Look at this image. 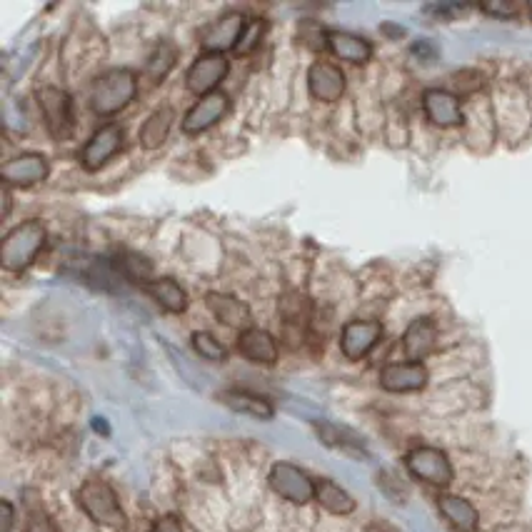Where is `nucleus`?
<instances>
[{"label": "nucleus", "mask_w": 532, "mask_h": 532, "mask_svg": "<svg viewBox=\"0 0 532 532\" xmlns=\"http://www.w3.org/2000/svg\"><path fill=\"white\" fill-rule=\"evenodd\" d=\"M238 350L245 360L258 365H273L278 360V343L268 330L250 328L245 333H240Z\"/></svg>", "instance_id": "6ab92c4d"}, {"label": "nucleus", "mask_w": 532, "mask_h": 532, "mask_svg": "<svg viewBox=\"0 0 532 532\" xmlns=\"http://www.w3.org/2000/svg\"><path fill=\"white\" fill-rule=\"evenodd\" d=\"M425 115L433 125L440 128H453V125L463 123V105H460L458 95L443 88H430L423 95Z\"/></svg>", "instance_id": "2eb2a0df"}, {"label": "nucleus", "mask_w": 532, "mask_h": 532, "mask_svg": "<svg viewBox=\"0 0 532 532\" xmlns=\"http://www.w3.org/2000/svg\"><path fill=\"white\" fill-rule=\"evenodd\" d=\"M45 240H48V230L40 220H25V223L15 225L13 230H8L3 245H0V263L10 273H20L28 265H33Z\"/></svg>", "instance_id": "f257e3e1"}, {"label": "nucleus", "mask_w": 532, "mask_h": 532, "mask_svg": "<svg viewBox=\"0 0 532 532\" xmlns=\"http://www.w3.org/2000/svg\"><path fill=\"white\" fill-rule=\"evenodd\" d=\"M220 400H223V405H228L230 410H235V413L250 415V418L255 420H270L275 415L273 405H270L268 400L255 393H248V390H225V393L220 395Z\"/></svg>", "instance_id": "5701e85b"}, {"label": "nucleus", "mask_w": 532, "mask_h": 532, "mask_svg": "<svg viewBox=\"0 0 532 532\" xmlns=\"http://www.w3.org/2000/svg\"><path fill=\"white\" fill-rule=\"evenodd\" d=\"M308 88L315 100L335 103L345 93V73L340 70V65L330 63V60H318L308 70Z\"/></svg>", "instance_id": "ddd939ff"}, {"label": "nucleus", "mask_w": 532, "mask_h": 532, "mask_svg": "<svg viewBox=\"0 0 532 532\" xmlns=\"http://www.w3.org/2000/svg\"><path fill=\"white\" fill-rule=\"evenodd\" d=\"M325 40H328L330 53L340 60L363 65L373 58V45H370V40H365L363 35L350 33V30H330V33L325 35Z\"/></svg>", "instance_id": "a211bd4d"}, {"label": "nucleus", "mask_w": 532, "mask_h": 532, "mask_svg": "<svg viewBox=\"0 0 532 532\" xmlns=\"http://www.w3.org/2000/svg\"><path fill=\"white\" fill-rule=\"evenodd\" d=\"M405 465L413 478L435 485V488H448L453 483V465H450L448 455L438 448H415L405 458Z\"/></svg>", "instance_id": "6e6552de"}, {"label": "nucleus", "mask_w": 532, "mask_h": 532, "mask_svg": "<svg viewBox=\"0 0 532 532\" xmlns=\"http://www.w3.org/2000/svg\"><path fill=\"white\" fill-rule=\"evenodd\" d=\"M205 303H208L210 313H213L220 323L228 325V328L240 330V333L253 328V313H250L248 305L235 298V295L208 293Z\"/></svg>", "instance_id": "dca6fc26"}, {"label": "nucleus", "mask_w": 532, "mask_h": 532, "mask_svg": "<svg viewBox=\"0 0 532 532\" xmlns=\"http://www.w3.org/2000/svg\"><path fill=\"white\" fill-rule=\"evenodd\" d=\"M50 163L45 155L40 153H20L15 158L5 160L0 168V178H3L5 188H30L48 178Z\"/></svg>", "instance_id": "9d476101"}, {"label": "nucleus", "mask_w": 532, "mask_h": 532, "mask_svg": "<svg viewBox=\"0 0 532 532\" xmlns=\"http://www.w3.org/2000/svg\"><path fill=\"white\" fill-rule=\"evenodd\" d=\"M435 343H438V328L430 318H418L408 325L403 335V350L405 358L410 363H423L430 353L435 350Z\"/></svg>", "instance_id": "f3484780"}, {"label": "nucleus", "mask_w": 532, "mask_h": 532, "mask_svg": "<svg viewBox=\"0 0 532 532\" xmlns=\"http://www.w3.org/2000/svg\"><path fill=\"white\" fill-rule=\"evenodd\" d=\"M38 105L45 128L55 140H68L73 135V100L63 88L45 85L38 90Z\"/></svg>", "instance_id": "20e7f679"}, {"label": "nucleus", "mask_w": 532, "mask_h": 532, "mask_svg": "<svg viewBox=\"0 0 532 532\" xmlns=\"http://www.w3.org/2000/svg\"><path fill=\"white\" fill-rule=\"evenodd\" d=\"M483 10H485V13L500 15V18H510V15H515V5H503V3L483 5Z\"/></svg>", "instance_id": "2f4dec72"}, {"label": "nucleus", "mask_w": 532, "mask_h": 532, "mask_svg": "<svg viewBox=\"0 0 532 532\" xmlns=\"http://www.w3.org/2000/svg\"><path fill=\"white\" fill-rule=\"evenodd\" d=\"M125 133L118 123H105L88 138V143L80 150V165L90 173L108 165L123 148Z\"/></svg>", "instance_id": "0eeeda50"}, {"label": "nucleus", "mask_w": 532, "mask_h": 532, "mask_svg": "<svg viewBox=\"0 0 532 532\" xmlns=\"http://www.w3.org/2000/svg\"><path fill=\"white\" fill-rule=\"evenodd\" d=\"M318 435L325 445H330V448H340V450H345V453L363 455V443H360V440L355 438L350 430L338 428V425L323 423V425H318Z\"/></svg>", "instance_id": "a878e982"}, {"label": "nucleus", "mask_w": 532, "mask_h": 532, "mask_svg": "<svg viewBox=\"0 0 532 532\" xmlns=\"http://www.w3.org/2000/svg\"><path fill=\"white\" fill-rule=\"evenodd\" d=\"M245 25H248V18L238 10H228L220 18L210 20L203 30H200V48L203 53H223L225 50H235L238 48L240 38L245 33Z\"/></svg>", "instance_id": "39448f33"}, {"label": "nucleus", "mask_w": 532, "mask_h": 532, "mask_svg": "<svg viewBox=\"0 0 532 532\" xmlns=\"http://www.w3.org/2000/svg\"><path fill=\"white\" fill-rule=\"evenodd\" d=\"M193 348L198 350L200 358L210 360V363H223V360H228V350H225V345L220 343L213 333H208V330H198V333H193Z\"/></svg>", "instance_id": "bb28decb"}, {"label": "nucleus", "mask_w": 532, "mask_h": 532, "mask_svg": "<svg viewBox=\"0 0 532 532\" xmlns=\"http://www.w3.org/2000/svg\"><path fill=\"white\" fill-rule=\"evenodd\" d=\"M428 383V370L423 363H390L380 370V385L388 393H418Z\"/></svg>", "instance_id": "4468645a"}, {"label": "nucleus", "mask_w": 532, "mask_h": 532, "mask_svg": "<svg viewBox=\"0 0 532 532\" xmlns=\"http://www.w3.org/2000/svg\"><path fill=\"white\" fill-rule=\"evenodd\" d=\"M78 505L95 525H103V528L110 530H123L128 525L123 508H120L118 495H115V490L105 480H85L78 490Z\"/></svg>", "instance_id": "7ed1b4c3"}, {"label": "nucleus", "mask_w": 532, "mask_h": 532, "mask_svg": "<svg viewBox=\"0 0 532 532\" xmlns=\"http://www.w3.org/2000/svg\"><path fill=\"white\" fill-rule=\"evenodd\" d=\"M315 500L333 515H350L355 510V500L348 490L340 488L333 480H318L315 483Z\"/></svg>", "instance_id": "b1692460"}, {"label": "nucleus", "mask_w": 532, "mask_h": 532, "mask_svg": "<svg viewBox=\"0 0 532 532\" xmlns=\"http://www.w3.org/2000/svg\"><path fill=\"white\" fill-rule=\"evenodd\" d=\"M263 35H265V20L263 18H248V25H245L243 38H240L238 48L235 50H238L240 55L253 53V50L260 45V40H263Z\"/></svg>", "instance_id": "cd10ccee"}, {"label": "nucleus", "mask_w": 532, "mask_h": 532, "mask_svg": "<svg viewBox=\"0 0 532 532\" xmlns=\"http://www.w3.org/2000/svg\"><path fill=\"white\" fill-rule=\"evenodd\" d=\"M25 532H58V528H55L53 518H50L48 513L35 510V513H30L28 528H25Z\"/></svg>", "instance_id": "c85d7f7f"}, {"label": "nucleus", "mask_w": 532, "mask_h": 532, "mask_svg": "<svg viewBox=\"0 0 532 532\" xmlns=\"http://www.w3.org/2000/svg\"><path fill=\"white\" fill-rule=\"evenodd\" d=\"M135 95H138V75L130 68H113L95 80L90 103H93L95 113L108 118V115L128 108Z\"/></svg>", "instance_id": "f03ea898"}, {"label": "nucleus", "mask_w": 532, "mask_h": 532, "mask_svg": "<svg viewBox=\"0 0 532 532\" xmlns=\"http://www.w3.org/2000/svg\"><path fill=\"white\" fill-rule=\"evenodd\" d=\"M228 70L230 60L223 53H200L185 73V85L190 93L205 98L210 93H218V85L223 83Z\"/></svg>", "instance_id": "423d86ee"}, {"label": "nucleus", "mask_w": 532, "mask_h": 532, "mask_svg": "<svg viewBox=\"0 0 532 532\" xmlns=\"http://www.w3.org/2000/svg\"><path fill=\"white\" fill-rule=\"evenodd\" d=\"M143 290L160 305V308L165 310V313L180 315L188 310V303H190L188 293H185V290L180 288L173 278H155V280H150Z\"/></svg>", "instance_id": "412c9836"}, {"label": "nucleus", "mask_w": 532, "mask_h": 532, "mask_svg": "<svg viewBox=\"0 0 532 532\" xmlns=\"http://www.w3.org/2000/svg\"><path fill=\"white\" fill-rule=\"evenodd\" d=\"M173 120H175V110L170 108V105H160V108H155L153 113L148 115V120L143 123V128H140V145H143L145 150H158L160 145L168 140Z\"/></svg>", "instance_id": "4be33fe9"}, {"label": "nucleus", "mask_w": 532, "mask_h": 532, "mask_svg": "<svg viewBox=\"0 0 532 532\" xmlns=\"http://www.w3.org/2000/svg\"><path fill=\"white\" fill-rule=\"evenodd\" d=\"M383 338V325L378 320H350L340 335V350L348 360H363Z\"/></svg>", "instance_id": "9b49d317"}, {"label": "nucleus", "mask_w": 532, "mask_h": 532, "mask_svg": "<svg viewBox=\"0 0 532 532\" xmlns=\"http://www.w3.org/2000/svg\"><path fill=\"white\" fill-rule=\"evenodd\" d=\"M530 13H532V3H530Z\"/></svg>", "instance_id": "473e14b6"}, {"label": "nucleus", "mask_w": 532, "mask_h": 532, "mask_svg": "<svg viewBox=\"0 0 532 532\" xmlns=\"http://www.w3.org/2000/svg\"><path fill=\"white\" fill-rule=\"evenodd\" d=\"M0 518H3V528H0V532H13L15 513H13V505H10L8 500L0 503Z\"/></svg>", "instance_id": "7c9ffc66"}, {"label": "nucleus", "mask_w": 532, "mask_h": 532, "mask_svg": "<svg viewBox=\"0 0 532 532\" xmlns=\"http://www.w3.org/2000/svg\"><path fill=\"white\" fill-rule=\"evenodd\" d=\"M270 488L283 500L305 505L315 498V480L293 463H275L270 470Z\"/></svg>", "instance_id": "1a4fd4ad"}, {"label": "nucleus", "mask_w": 532, "mask_h": 532, "mask_svg": "<svg viewBox=\"0 0 532 532\" xmlns=\"http://www.w3.org/2000/svg\"><path fill=\"white\" fill-rule=\"evenodd\" d=\"M230 108V98L225 93H210L205 98H198V103L185 113L183 118V133L200 135L205 130H210L213 125H218L225 118Z\"/></svg>", "instance_id": "f8f14e48"}, {"label": "nucleus", "mask_w": 532, "mask_h": 532, "mask_svg": "<svg viewBox=\"0 0 532 532\" xmlns=\"http://www.w3.org/2000/svg\"><path fill=\"white\" fill-rule=\"evenodd\" d=\"M175 60H178V48H175L173 43L155 45L153 53L148 55V63H145V73H148L155 83H163L170 70L175 68Z\"/></svg>", "instance_id": "393cba45"}, {"label": "nucleus", "mask_w": 532, "mask_h": 532, "mask_svg": "<svg viewBox=\"0 0 532 532\" xmlns=\"http://www.w3.org/2000/svg\"><path fill=\"white\" fill-rule=\"evenodd\" d=\"M438 508L443 518L448 520L458 532H475L480 525V515L470 500L460 498V495H440Z\"/></svg>", "instance_id": "aec40b11"}, {"label": "nucleus", "mask_w": 532, "mask_h": 532, "mask_svg": "<svg viewBox=\"0 0 532 532\" xmlns=\"http://www.w3.org/2000/svg\"><path fill=\"white\" fill-rule=\"evenodd\" d=\"M150 532H183V523L175 515H163V518L155 520Z\"/></svg>", "instance_id": "c756f323"}]
</instances>
